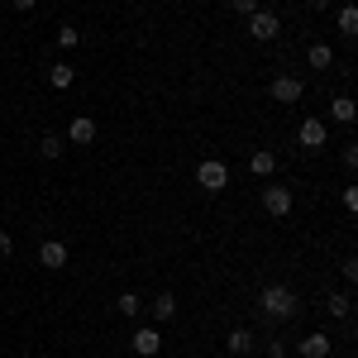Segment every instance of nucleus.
<instances>
[{"instance_id": "obj_9", "label": "nucleus", "mask_w": 358, "mask_h": 358, "mask_svg": "<svg viewBox=\"0 0 358 358\" xmlns=\"http://www.w3.org/2000/svg\"><path fill=\"white\" fill-rule=\"evenodd\" d=\"M301 358H330V334H306Z\"/></svg>"}, {"instance_id": "obj_2", "label": "nucleus", "mask_w": 358, "mask_h": 358, "mask_svg": "<svg viewBox=\"0 0 358 358\" xmlns=\"http://www.w3.org/2000/svg\"><path fill=\"white\" fill-rule=\"evenodd\" d=\"M196 182H201L206 192H224V187H229V167H224L220 158H206V163L196 167Z\"/></svg>"}, {"instance_id": "obj_10", "label": "nucleus", "mask_w": 358, "mask_h": 358, "mask_svg": "<svg viewBox=\"0 0 358 358\" xmlns=\"http://www.w3.org/2000/svg\"><path fill=\"white\" fill-rule=\"evenodd\" d=\"M67 143H96V120H72V129H67Z\"/></svg>"}, {"instance_id": "obj_22", "label": "nucleus", "mask_w": 358, "mask_h": 358, "mask_svg": "<svg viewBox=\"0 0 358 358\" xmlns=\"http://www.w3.org/2000/svg\"><path fill=\"white\" fill-rule=\"evenodd\" d=\"M229 5H234L239 15H253V10H258V0H229Z\"/></svg>"}, {"instance_id": "obj_15", "label": "nucleus", "mask_w": 358, "mask_h": 358, "mask_svg": "<svg viewBox=\"0 0 358 358\" xmlns=\"http://www.w3.org/2000/svg\"><path fill=\"white\" fill-rule=\"evenodd\" d=\"M38 153L43 158H62V134H43L38 138Z\"/></svg>"}, {"instance_id": "obj_12", "label": "nucleus", "mask_w": 358, "mask_h": 358, "mask_svg": "<svg viewBox=\"0 0 358 358\" xmlns=\"http://www.w3.org/2000/svg\"><path fill=\"white\" fill-rule=\"evenodd\" d=\"M248 167H253V177H273V172H277V158L268 153V148H258V153L248 158Z\"/></svg>"}, {"instance_id": "obj_21", "label": "nucleus", "mask_w": 358, "mask_h": 358, "mask_svg": "<svg viewBox=\"0 0 358 358\" xmlns=\"http://www.w3.org/2000/svg\"><path fill=\"white\" fill-rule=\"evenodd\" d=\"M330 310L334 315H349V296H330Z\"/></svg>"}, {"instance_id": "obj_6", "label": "nucleus", "mask_w": 358, "mask_h": 358, "mask_svg": "<svg viewBox=\"0 0 358 358\" xmlns=\"http://www.w3.org/2000/svg\"><path fill=\"white\" fill-rule=\"evenodd\" d=\"M301 96H306L301 77H277V82H273V101H277V106H296Z\"/></svg>"}, {"instance_id": "obj_25", "label": "nucleus", "mask_w": 358, "mask_h": 358, "mask_svg": "<svg viewBox=\"0 0 358 358\" xmlns=\"http://www.w3.org/2000/svg\"><path fill=\"white\" fill-rule=\"evenodd\" d=\"M15 10H34V0H15Z\"/></svg>"}, {"instance_id": "obj_18", "label": "nucleus", "mask_w": 358, "mask_h": 358, "mask_svg": "<svg viewBox=\"0 0 358 358\" xmlns=\"http://www.w3.org/2000/svg\"><path fill=\"white\" fill-rule=\"evenodd\" d=\"M229 349H234V354H248V349H253V334L248 330H229Z\"/></svg>"}, {"instance_id": "obj_3", "label": "nucleus", "mask_w": 358, "mask_h": 358, "mask_svg": "<svg viewBox=\"0 0 358 358\" xmlns=\"http://www.w3.org/2000/svg\"><path fill=\"white\" fill-rule=\"evenodd\" d=\"M296 143H301V148H310V153H315V148H325V143H330V124H325V120H301Z\"/></svg>"}, {"instance_id": "obj_20", "label": "nucleus", "mask_w": 358, "mask_h": 358, "mask_svg": "<svg viewBox=\"0 0 358 358\" xmlns=\"http://www.w3.org/2000/svg\"><path fill=\"white\" fill-rule=\"evenodd\" d=\"M120 315H138V296H134V292L120 296Z\"/></svg>"}, {"instance_id": "obj_13", "label": "nucleus", "mask_w": 358, "mask_h": 358, "mask_svg": "<svg viewBox=\"0 0 358 358\" xmlns=\"http://www.w3.org/2000/svg\"><path fill=\"white\" fill-rule=\"evenodd\" d=\"M48 82H53V86H57V91H67V86L77 82V72H72V67H67V62H57L53 72H48Z\"/></svg>"}, {"instance_id": "obj_7", "label": "nucleus", "mask_w": 358, "mask_h": 358, "mask_svg": "<svg viewBox=\"0 0 358 358\" xmlns=\"http://www.w3.org/2000/svg\"><path fill=\"white\" fill-rule=\"evenodd\" d=\"M38 263H43L48 273H62V268H67V244H57V239H48V244L38 248Z\"/></svg>"}, {"instance_id": "obj_4", "label": "nucleus", "mask_w": 358, "mask_h": 358, "mask_svg": "<svg viewBox=\"0 0 358 358\" xmlns=\"http://www.w3.org/2000/svg\"><path fill=\"white\" fill-rule=\"evenodd\" d=\"M263 210H268V215H273V220H287V215H292V192H287V187H268V192H263Z\"/></svg>"}, {"instance_id": "obj_1", "label": "nucleus", "mask_w": 358, "mask_h": 358, "mask_svg": "<svg viewBox=\"0 0 358 358\" xmlns=\"http://www.w3.org/2000/svg\"><path fill=\"white\" fill-rule=\"evenodd\" d=\"M258 301H263V310H268L273 320H287V315H296V296H292L287 287H268Z\"/></svg>"}, {"instance_id": "obj_8", "label": "nucleus", "mask_w": 358, "mask_h": 358, "mask_svg": "<svg viewBox=\"0 0 358 358\" xmlns=\"http://www.w3.org/2000/svg\"><path fill=\"white\" fill-rule=\"evenodd\" d=\"M158 349H163V334H158V330H138L134 334V354L138 358H153Z\"/></svg>"}, {"instance_id": "obj_24", "label": "nucleus", "mask_w": 358, "mask_h": 358, "mask_svg": "<svg viewBox=\"0 0 358 358\" xmlns=\"http://www.w3.org/2000/svg\"><path fill=\"white\" fill-rule=\"evenodd\" d=\"M306 5H310V10H330V0H306Z\"/></svg>"}, {"instance_id": "obj_19", "label": "nucleus", "mask_w": 358, "mask_h": 358, "mask_svg": "<svg viewBox=\"0 0 358 358\" xmlns=\"http://www.w3.org/2000/svg\"><path fill=\"white\" fill-rule=\"evenodd\" d=\"M77 38H82L77 29H57V48H77Z\"/></svg>"}, {"instance_id": "obj_14", "label": "nucleus", "mask_w": 358, "mask_h": 358, "mask_svg": "<svg viewBox=\"0 0 358 358\" xmlns=\"http://www.w3.org/2000/svg\"><path fill=\"white\" fill-rule=\"evenodd\" d=\"M339 34H349V38L358 34V10H354V5H344V10H339Z\"/></svg>"}, {"instance_id": "obj_17", "label": "nucleus", "mask_w": 358, "mask_h": 358, "mask_svg": "<svg viewBox=\"0 0 358 358\" xmlns=\"http://www.w3.org/2000/svg\"><path fill=\"white\" fill-rule=\"evenodd\" d=\"M334 120H339V124H354V101H349V96H339V101H334Z\"/></svg>"}, {"instance_id": "obj_11", "label": "nucleus", "mask_w": 358, "mask_h": 358, "mask_svg": "<svg viewBox=\"0 0 358 358\" xmlns=\"http://www.w3.org/2000/svg\"><path fill=\"white\" fill-rule=\"evenodd\" d=\"M306 62H310L315 72H330V67H334V53H330V43H310V53H306Z\"/></svg>"}, {"instance_id": "obj_5", "label": "nucleus", "mask_w": 358, "mask_h": 358, "mask_svg": "<svg viewBox=\"0 0 358 358\" xmlns=\"http://www.w3.org/2000/svg\"><path fill=\"white\" fill-rule=\"evenodd\" d=\"M277 15H268V10H253V15H248V34H253V38H258V43H273L277 38Z\"/></svg>"}, {"instance_id": "obj_23", "label": "nucleus", "mask_w": 358, "mask_h": 358, "mask_svg": "<svg viewBox=\"0 0 358 358\" xmlns=\"http://www.w3.org/2000/svg\"><path fill=\"white\" fill-rule=\"evenodd\" d=\"M10 248H15V244H10V234L0 229V258H10Z\"/></svg>"}, {"instance_id": "obj_16", "label": "nucleus", "mask_w": 358, "mask_h": 358, "mask_svg": "<svg viewBox=\"0 0 358 358\" xmlns=\"http://www.w3.org/2000/svg\"><path fill=\"white\" fill-rule=\"evenodd\" d=\"M153 315H158V320H172V315H177V296H158V301H153Z\"/></svg>"}]
</instances>
